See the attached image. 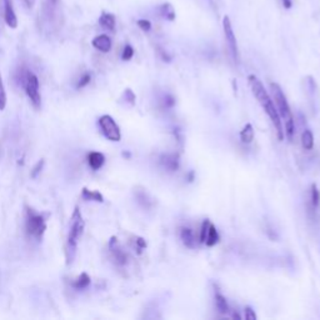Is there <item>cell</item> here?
<instances>
[{"mask_svg":"<svg viewBox=\"0 0 320 320\" xmlns=\"http://www.w3.org/2000/svg\"><path fill=\"white\" fill-rule=\"evenodd\" d=\"M248 82H249L250 89H252L254 97L256 98V100L259 102V104L261 105V108L264 109L268 116L272 120L273 125H274L275 130H277V134H278V139L283 140L284 139V128L283 124H281L280 115L278 113V109L275 107L274 102L272 100V98L269 97L268 91L264 88L263 83L255 77V75H249L248 77Z\"/></svg>","mask_w":320,"mask_h":320,"instance_id":"1","label":"cell"},{"mask_svg":"<svg viewBox=\"0 0 320 320\" xmlns=\"http://www.w3.org/2000/svg\"><path fill=\"white\" fill-rule=\"evenodd\" d=\"M84 228H85V223H84V219H83L82 212H80L79 207H75L73 214H71L70 224H69V234L65 245L66 265L73 264L74 259H75V255H77V249H78V243H79L83 233H84Z\"/></svg>","mask_w":320,"mask_h":320,"instance_id":"2","label":"cell"},{"mask_svg":"<svg viewBox=\"0 0 320 320\" xmlns=\"http://www.w3.org/2000/svg\"><path fill=\"white\" fill-rule=\"evenodd\" d=\"M46 218L48 214L38 213L33 208L25 207V218H24V228L26 235L34 240L40 241L46 230Z\"/></svg>","mask_w":320,"mask_h":320,"instance_id":"3","label":"cell"},{"mask_svg":"<svg viewBox=\"0 0 320 320\" xmlns=\"http://www.w3.org/2000/svg\"><path fill=\"white\" fill-rule=\"evenodd\" d=\"M21 85L25 89V93L30 99L31 104L34 105L35 109H40L42 107V95L39 91V79L33 71L23 70L21 71Z\"/></svg>","mask_w":320,"mask_h":320,"instance_id":"4","label":"cell"},{"mask_svg":"<svg viewBox=\"0 0 320 320\" xmlns=\"http://www.w3.org/2000/svg\"><path fill=\"white\" fill-rule=\"evenodd\" d=\"M270 88H272L273 97H274L279 115L285 120V123L294 120L292 114V109H290V105L289 103H288V100H286V97L284 95L283 90H281L280 85L277 84V83H272V84H270Z\"/></svg>","mask_w":320,"mask_h":320,"instance_id":"5","label":"cell"},{"mask_svg":"<svg viewBox=\"0 0 320 320\" xmlns=\"http://www.w3.org/2000/svg\"><path fill=\"white\" fill-rule=\"evenodd\" d=\"M99 127L102 129V133L107 139L111 142H120L122 139V133L120 128L115 123V120L110 115H103L99 119Z\"/></svg>","mask_w":320,"mask_h":320,"instance_id":"6","label":"cell"},{"mask_svg":"<svg viewBox=\"0 0 320 320\" xmlns=\"http://www.w3.org/2000/svg\"><path fill=\"white\" fill-rule=\"evenodd\" d=\"M223 29H224V35H225V39H227V43H228V46H229L230 54H232L234 62L238 64L239 60H240L238 42H236V38H235V34H234V30H233L232 23H230V19L228 17H224Z\"/></svg>","mask_w":320,"mask_h":320,"instance_id":"7","label":"cell"},{"mask_svg":"<svg viewBox=\"0 0 320 320\" xmlns=\"http://www.w3.org/2000/svg\"><path fill=\"white\" fill-rule=\"evenodd\" d=\"M109 249H110L111 256H113V260L115 261V264L123 266L128 263L127 254L118 247V241H116L115 236H111L110 241H109Z\"/></svg>","mask_w":320,"mask_h":320,"instance_id":"8","label":"cell"},{"mask_svg":"<svg viewBox=\"0 0 320 320\" xmlns=\"http://www.w3.org/2000/svg\"><path fill=\"white\" fill-rule=\"evenodd\" d=\"M4 19L9 28L15 29L18 26V18L13 8L12 0H4Z\"/></svg>","mask_w":320,"mask_h":320,"instance_id":"9","label":"cell"},{"mask_svg":"<svg viewBox=\"0 0 320 320\" xmlns=\"http://www.w3.org/2000/svg\"><path fill=\"white\" fill-rule=\"evenodd\" d=\"M91 44H93L94 48L98 49V50H100L102 53H108V51L111 49L110 38L105 34L98 35V37L94 38L93 42H91Z\"/></svg>","mask_w":320,"mask_h":320,"instance_id":"10","label":"cell"},{"mask_svg":"<svg viewBox=\"0 0 320 320\" xmlns=\"http://www.w3.org/2000/svg\"><path fill=\"white\" fill-rule=\"evenodd\" d=\"M160 163H162L163 167L169 170V171H176L179 168V159L178 156L174 155V154H165V155H162Z\"/></svg>","mask_w":320,"mask_h":320,"instance_id":"11","label":"cell"},{"mask_svg":"<svg viewBox=\"0 0 320 320\" xmlns=\"http://www.w3.org/2000/svg\"><path fill=\"white\" fill-rule=\"evenodd\" d=\"M88 163L89 167L93 170H99L105 163L104 154L98 153V151H91V153L88 154Z\"/></svg>","mask_w":320,"mask_h":320,"instance_id":"12","label":"cell"},{"mask_svg":"<svg viewBox=\"0 0 320 320\" xmlns=\"http://www.w3.org/2000/svg\"><path fill=\"white\" fill-rule=\"evenodd\" d=\"M180 238L184 243L185 247L190 248V249H194L196 247L195 244V236L193 234V230L190 229V228H183L180 232Z\"/></svg>","mask_w":320,"mask_h":320,"instance_id":"13","label":"cell"},{"mask_svg":"<svg viewBox=\"0 0 320 320\" xmlns=\"http://www.w3.org/2000/svg\"><path fill=\"white\" fill-rule=\"evenodd\" d=\"M99 24L107 30L113 31L115 29V17L110 13H103L99 18Z\"/></svg>","mask_w":320,"mask_h":320,"instance_id":"14","label":"cell"},{"mask_svg":"<svg viewBox=\"0 0 320 320\" xmlns=\"http://www.w3.org/2000/svg\"><path fill=\"white\" fill-rule=\"evenodd\" d=\"M89 285H90V277H89L86 273H82V274L71 283V286L77 290L86 289Z\"/></svg>","mask_w":320,"mask_h":320,"instance_id":"15","label":"cell"},{"mask_svg":"<svg viewBox=\"0 0 320 320\" xmlns=\"http://www.w3.org/2000/svg\"><path fill=\"white\" fill-rule=\"evenodd\" d=\"M82 198L84 200H93L98 201V203H103L104 201V198H103V195L99 192H97V190H89L86 188H83Z\"/></svg>","mask_w":320,"mask_h":320,"instance_id":"16","label":"cell"},{"mask_svg":"<svg viewBox=\"0 0 320 320\" xmlns=\"http://www.w3.org/2000/svg\"><path fill=\"white\" fill-rule=\"evenodd\" d=\"M301 145L305 150H312L313 148H314V135H313L312 130H306L303 131L301 134Z\"/></svg>","mask_w":320,"mask_h":320,"instance_id":"17","label":"cell"},{"mask_svg":"<svg viewBox=\"0 0 320 320\" xmlns=\"http://www.w3.org/2000/svg\"><path fill=\"white\" fill-rule=\"evenodd\" d=\"M240 140L244 144H249L254 140V129L252 124H247L240 131Z\"/></svg>","mask_w":320,"mask_h":320,"instance_id":"18","label":"cell"},{"mask_svg":"<svg viewBox=\"0 0 320 320\" xmlns=\"http://www.w3.org/2000/svg\"><path fill=\"white\" fill-rule=\"evenodd\" d=\"M219 241V234L216 228L210 223L209 225V230H208V235L207 239H205V244H207L208 247H214L216 243Z\"/></svg>","mask_w":320,"mask_h":320,"instance_id":"19","label":"cell"},{"mask_svg":"<svg viewBox=\"0 0 320 320\" xmlns=\"http://www.w3.org/2000/svg\"><path fill=\"white\" fill-rule=\"evenodd\" d=\"M215 305L218 312L221 313V314H227L229 312V305H228L227 299L220 293H216L215 294Z\"/></svg>","mask_w":320,"mask_h":320,"instance_id":"20","label":"cell"},{"mask_svg":"<svg viewBox=\"0 0 320 320\" xmlns=\"http://www.w3.org/2000/svg\"><path fill=\"white\" fill-rule=\"evenodd\" d=\"M159 10H160V14H162L164 18H167V19L169 20L175 19V12H174V8L170 5V4L168 3L163 4V5H160Z\"/></svg>","mask_w":320,"mask_h":320,"instance_id":"21","label":"cell"},{"mask_svg":"<svg viewBox=\"0 0 320 320\" xmlns=\"http://www.w3.org/2000/svg\"><path fill=\"white\" fill-rule=\"evenodd\" d=\"M310 200H312L313 208H318L320 204V192L318 190V187L315 184L312 185V190H310Z\"/></svg>","mask_w":320,"mask_h":320,"instance_id":"22","label":"cell"},{"mask_svg":"<svg viewBox=\"0 0 320 320\" xmlns=\"http://www.w3.org/2000/svg\"><path fill=\"white\" fill-rule=\"evenodd\" d=\"M6 107V93H5V86L3 83V77L0 73V110H4Z\"/></svg>","mask_w":320,"mask_h":320,"instance_id":"23","label":"cell"},{"mask_svg":"<svg viewBox=\"0 0 320 320\" xmlns=\"http://www.w3.org/2000/svg\"><path fill=\"white\" fill-rule=\"evenodd\" d=\"M210 220H204L203 224H201V230H200V243H205V239H207L208 235V230H209Z\"/></svg>","mask_w":320,"mask_h":320,"instance_id":"24","label":"cell"},{"mask_svg":"<svg viewBox=\"0 0 320 320\" xmlns=\"http://www.w3.org/2000/svg\"><path fill=\"white\" fill-rule=\"evenodd\" d=\"M134 55V49L131 45H125L124 46V50H123V54H122V59L125 60V62H128V60H130L131 58H133Z\"/></svg>","mask_w":320,"mask_h":320,"instance_id":"25","label":"cell"},{"mask_svg":"<svg viewBox=\"0 0 320 320\" xmlns=\"http://www.w3.org/2000/svg\"><path fill=\"white\" fill-rule=\"evenodd\" d=\"M90 80H91V75H90V74L85 73L84 75H83V77L80 78L79 82H78L77 89H82V88H84V86H86V85H88L89 83H90Z\"/></svg>","mask_w":320,"mask_h":320,"instance_id":"26","label":"cell"},{"mask_svg":"<svg viewBox=\"0 0 320 320\" xmlns=\"http://www.w3.org/2000/svg\"><path fill=\"white\" fill-rule=\"evenodd\" d=\"M124 99H125V102H127V103L134 105V104H135V99H136L135 94H134L133 91L130 90V89H127V90L124 91Z\"/></svg>","mask_w":320,"mask_h":320,"instance_id":"27","label":"cell"},{"mask_svg":"<svg viewBox=\"0 0 320 320\" xmlns=\"http://www.w3.org/2000/svg\"><path fill=\"white\" fill-rule=\"evenodd\" d=\"M136 24H138V26H139V28L144 31H149L151 29V23L149 21V20L140 19L136 21Z\"/></svg>","mask_w":320,"mask_h":320,"instance_id":"28","label":"cell"},{"mask_svg":"<svg viewBox=\"0 0 320 320\" xmlns=\"http://www.w3.org/2000/svg\"><path fill=\"white\" fill-rule=\"evenodd\" d=\"M43 167H44V160H40V162H38L37 165H35V167L33 168V171H31V174H30L31 178H37L38 174H39L40 171H42Z\"/></svg>","mask_w":320,"mask_h":320,"instance_id":"29","label":"cell"},{"mask_svg":"<svg viewBox=\"0 0 320 320\" xmlns=\"http://www.w3.org/2000/svg\"><path fill=\"white\" fill-rule=\"evenodd\" d=\"M245 319L247 320H256V314L253 312V309L250 306L245 308Z\"/></svg>","mask_w":320,"mask_h":320,"instance_id":"30","label":"cell"},{"mask_svg":"<svg viewBox=\"0 0 320 320\" xmlns=\"http://www.w3.org/2000/svg\"><path fill=\"white\" fill-rule=\"evenodd\" d=\"M135 244H136V249H138V253H142V249L147 248V241H145L143 238H136Z\"/></svg>","mask_w":320,"mask_h":320,"instance_id":"31","label":"cell"},{"mask_svg":"<svg viewBox=\"0 0 320 320\" xmlns=\"http://www.w3.org/2000/svg\"><path fill=\"white\" fill-rule=\"evenodd\" d=\"M174 104H175V99L171 95H167L165 97V105L168 108H171V107H174Z\"/></svg>","mask_w":320,"mask_h":320,"instance_id":"32","label":"cell"},{"mask_svg":"<svg viewBox=\"0 0 320 320\" xmlns=\"http://www.w3.org/2000/svg\"><path fill=\"white\" fill-rule=\"evenodd\" d=\"M23 3L25 4V6H26V8L31 9V8H33V6H34V4H35V0H23Z\"/></svg>","mask_w":320,"mask_h":320,"instance_id":"33","label":"cell"},{"mask_svg":"<svg viewBox=\"0 0 320 320\" xmlns=\"http://www.w3.org/2000/svg\"><path fill=\"white\" fill-rule=\"evenodd\" d=\"M281 1H283L284 8H286V9L292 8V0H281Z\"/></svg>","mask_w":320,"mask_h":320,"instance_id":"34","label":"cell"},{"mask_svg":"<svg viewBox=\"0 0 320 320\" xmlns=\"http://www.w3.org/2000/svg\"><path fill=\"white\" fill-rule=\"evenodd\" d=\"M159 51H160V54H162V58H163V60H164V62H170V57H168L167 53H164L162 49H160Z\"/></svg>","mask_w":320,"mask_h":320,"instance_id":"35","label":"cell"},{"mask_svg":"<svg viewBox=\"0 0 320 320\" xmlns=\"http://www.w3.org/2000/svg\"><path fill=\"white\" fill-rule=\"evenodd\" d=\"M233 318H234V319H236V320H240L241 319V317L238 314V313H233Z\"/></svg>","mask_w":320,"mask_h":320,"instance_id":"36","label":"cell"},{"mask_svg":"<svg viewBox=\"0 0 320 320\" xmlns=\"http://www.w3.org/2000/svg\"><path fill=\"white\" fill-rule=\"evenodd\" d=\"M193 175H194L193 173H190L189 174V181H193Z\"/></svg>","mask_w":320,"mask_h":320,"instance_id":"37","label":"cell"}]
</instances>
